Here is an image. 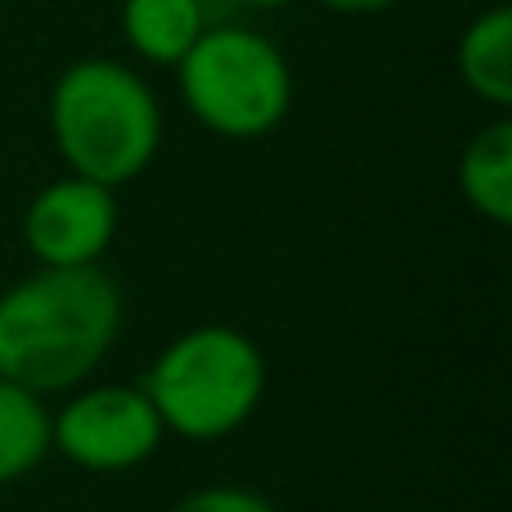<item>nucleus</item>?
I'll return each instance as SVG.
<instances>
[{"label":"nucleus","mask_w":512,"mask_h":512,"mask_svg":"<svg viewBox=\"0 0 512 512\" xmlns=\"http://www.w3.org/2000/svg\"><path fill=\"white\" fill-rule=\"evenodd\" d=\"M292 0H230V9H261V14H270V9H288Z\"/></svg>","instance_id":"obj_13"},{"label":"nucleus","mask_w":512,"mask_h":512,"mask_svg":"<svg viewBox=\"0 0 512 512\" xmlns=\"http://www.w3.org/2000/svg\"><path fill=\"white\" fill-rule=\"evenodd\" d=\"M333 14H382V9H396L400 0H319Z\"/></svg>","instance_id":"obj_12"},{"label":"nucleus","mask_w":512,"mask_h":512,"mask_svg":"<svg viewBox=\"0 0 512 512\" xmlns=\"http://www.w3.org/2000/svg\"><path fill=\"white\" fill-rule=\"evenodd\" d=\"M50 454V409L27 387L0 378V490L32 477Z\"/></svg>","instance_id":"obj_10"},{"label":"nucleus","mask_w":512,"mask_h":512,"mask_svg":"<svg viewBox=\"0 0 512 512\" xmlns=\"http://www.w3.org/2000/svg\"><path fill=\"white\" fill-rule=\"evenodd\" d=\"M162 441L167 427L140 382H81L59 409H50V454L81 472H135L162 450Z\"/></svg>","instance_id":"obj_5"},{"label":"nucleus","mask_w":512,"mask_h":512,"mask_svg":"<svg viewBox=\"0 0 512 512\" xmlns=\"http://www.w3.org/2000/svg\"><path fill=\"white\" fill-rule=\"evenodd\" d=\"M117 239V189L59 176L23 212V243L36 265H99Z\"/></svg>","instance_id":"obj_6"},{"label":"nucleus","mask_w":512,"mask_h":512,"mask_svg":"<svg viewBox=\"0 0 512 512\" xmlns=\"http://www.w3.org/2000/svg\"><path fill=\"white\" fill-rule=\"evenodd\" d=\"M459 194L481 221L504 225L512 221V122L495 117L481 126L459 153Z\"/></svg>","instance_id":"obj_9"},{"label":"nucleus","mask_w":512,"mask_h":512,"mask_svg":"<svg viewBox=\"0 0 512 512\" xmlns=\"http://www.w3.org/2000/svg\"><path fill=\"white\" fill-rule=\"evenodd\" d=\"M167 436L212 445L252 423L265 396V355L243 328L198 324L176 333L140 378Z\"/></svg>","instance_id":"obj_3"},{"label":"nucleus","mask_w":512,"mask_h":512,"mask_svg":"<svg viewBox=\"0 0 512 512\" xmlns=\"http://www.w3.org/2000/svg\"><path fill=\"white\" fill-rule=\"evenodd\" d=\"M176 86L194 122L221 140H261L279 131L297 95L288 54L248 23L207 27L176 63Z\"/></svg>","instance_id":"obj_4"},{"label":"nucleus","mask_w":512,"mask_h":512,"mask_svg":"<svg viewBox=\"0 0 512 512\" xmlns=\"http://www.w3.org/2000/svg\"><path fill=\"white\" fill-rule=\"evenodd\" d=\"M167 512H279L261 490L248 486H203V490H189L185 499H176Z\"/></svg>","instance_id":"obj_11"},{"label":"nucleus","mask_w":512,"mask_h":512,"mask_svg":"<svg viewBox=\"0 0 512 512\" xmlns=\"http://www.w3.org/2000/svg\"><path fill=\"white\" fill-rule=\"evenodd\" d=\"M45 122L63 167L108 189L140 180L162 149V104L153 86L108 54L77 59L54 77Z\"/></svg>","instance_id":"obj_2"},{"label":"nucleus","mask_w":512,"mask_h":512,"mask_svg":"<svg viewBox=\"0 0 512 512\" xmlns=\"http://www.w3.org/2000/svg\"><path fill=\"white\" fill-rule=\"evenodd\" d=\"M454 68H459V81L468 86V95H477L495 113H508L512 108V9L508 5H490L486 14H477L463 27L459 50H454Z\"/></svg>","instance_id":"obj_8"},{"label":"nucleus","mask_w":512,"mask_h":512,"mask_svg":"<svg viewBox=\"0 0 512 512\" xmlns=\"http://www.w3.org/2000/svg\"><path fill=\"white\" fill-rule=\"evenodd\" d=\"M117 27L131 54L153 68H176L185 50L212 27L203 0H122Z\"/></svg>","instance_id":"obj_7"},{"label":"nucleus","mask_w":512,"mask_h":512,"mask_svg":"<svg viewBox=\"0 0 512 512\" xmlns=\"http://www.w3.org/2000/svg\"><path fill=\"white\" fill-rule=\"evenodd\" d=\"M122 288L104 265H36L0 292V378L32 396L77 391L122 333Z\"/></svg>","instance_id":"obj_1"}]
</instances>
